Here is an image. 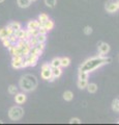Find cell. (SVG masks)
Wrapping results in <instances>:
<instances>
[{
    "mask_svg": "<svg viewBox=\"0 0 119 125\" xmlns=\"http://www.w3.org/2000/svg\"><path fill=\"white\" fill-rule=\"evenodd\" d=\"M84 32H85V34H87V36H89L92 32V28L90 26H86L85 28H84Z\"/></svg>",
    "mask_w": 119,
    "mask_h": 125,
    "instance_id": "d6a6232c",
    "label": "cell"
},
{
    "mask_svg": "<svg viewBox=\"0 0 119 125\" xmlns=\"http://www.w3.org/2000/svg\"><path fill=\"white\" fill-rule=\"evenodd\" d=\"M17 91H18V88L16 87V85L11 84V85L8 87V92H9V94H11V95H16Z\"/></svg>",
    "mask_w": 119,
    "mask_h": 125,
    "instance_id": "83f0119b",
    "label": "cell"
},
{
    "mask_svg": "<svg viewBox=\"0 0 119 125\" xmlns=\"http://www.w3.org/2000/svg\"><path fill=\"white\" fill-rule=\"evenodd\" d=\"M16 49H17L16 44H13V45H11V46L9 47V48H8L9 53L11 54V55H15V53H16Z\"/></svg>",
    "mask_w": 119,
    "mask_h": 125,
    "instance_id": "4dcf8cb0",
    "label": "cell"
},
{
    "mask_svg": "<svg viewBox=\"0 0 119 125\" xmlns=\"http://www.w3.org/2000/svg\"><path fill=\"white\" fill-rule=\"evenodd\" d=\"M88 78V72L80 70L79 71V79H87Z\"/></svg>",
    "mask_w": 119,
    "mask_h": 125,
    "instance_id": "4316f807",
    "label": "cell"
},
{
    "mask_svg": "<svg viewBox=\"0 0 119 125\" xmlns=\"http://www.w3.org/2000/svg\"><path fill=\"white\" fill-rule=\"evenodd\" d=\"M47 20H49V17L47 14H40L38 16V22L40 23V25H43Z\"/></svg>",
    "mask_w": 119,
    "mask_h": 125,
    "instance_id": "ac0fdd59",
    "label": "cell"
},
{
    "mask_svg": "<svg viewBox=\"0 0 119 125\" xmlns=\"http://www.w3.org/2000/svg\"><path fill=\"white\" fill-rule=\"evenodd\" d=\"M23 115H24V109L20 106H13L8 111V117L14 121L20 120Z\"/></svg>",
    "mask_w": 119,
    "mask_h": 125,
    "instance_id": "3957f363",
    "label": "cell"
},
{
    "mask_svg": "<svg viewBox=\"0 0 119 125\" xmlns=\"http://www.w3.org/2000/svg\"><path fill=\"white\" fill-rule=\"evenodd\" d=\"M70 123L71 124H80L81 123V121H80V119H78V118H71V121H70Z\"/></svg>",
    "mask_w": 119,
    "mask_h": 125,
    "instance_id": "e575fe53",
    "label": "cell"
},
{
    "mask_svg": "<svg viewBox=\"0 0 119 125\" xmlns=\"http://www.w3.org/2000/svg\"><path fill=\"white\" fill-rule=\"evenodd\" d=\"M38 31H40V33L41 34H47L48 30L46 29V27L44 25H40V27H38Z\"/></svg>",
    "mask_w": 119,
    "mask_h": 125,
    "instance_id": "1f68e13d",
    "label": "cell"
},
{
    "mask_svg": "<svg viewBox=\"0 0 119 125\" xmlns=\"http://www.w3.org/2000/svg\"><path fill=\"white\" fill-rule=\"evenodd\" d=\"M14 34L18 38V40H25L26 30H24V29H19L18 31H15Z\"/></svg>",
    "mask_w": 119,
    "mask_h": 125,
    "instance_id": "8fae6325",
    "label": "cell"
},
{
    "mask_svg": "<svg viewBox=\"0 0 119 125\" xmlns=\"http://www.w3.org/2000/svg\"><path fill=\"white\" fill-rule=\"evenodd\" d=\"M110 51V46L107 43H99L98 45V52L99 56H106V54Z\"/></svg>",
    "mask_w": 119,
    "mask_h": 125,
    "instance_id": "5b68a950",
    "label": "cell"
},
{
    "mask_svg": "<svg viewBox=\"0 0 119 125\" xmlns=\"http://www.w3.org/2000/svg\"><path fill=\"white\" fill-rule=\"evenodd\" d=\"M31 1H35V0H31Z\"/></svg>",
    "mask_w": 119,
    "mask_h": 125,
    "instance_id": "ab89813d",
    "label": "cell"
},
{
    "mask_svg": "<svg viewBox=\"0 0 119 125\" xmlns=\"http://www.w3.org/2000/svg\"><path fill=\"white\" fill-rule=\"evenodd\" d=\"M117 123H118V124H119V121H118V122H117Z\"/></svg>",
    "mask_w": 119,
    "mask_h": 125,
    "instance_id": "60d3db41",
    "label": "cell"
},
{
    "mask_svg": "<svg viewBox=\"0 0 119 125\" xmlns=\"http://www.w3.org/2000/svg\"><path fill=\"white\" fill-rule=\"evenodd\" d=\"M8 32H7V29L6 27L5 28H0V40H3L5 38H8Z\"/></svg>",
    "mask_w": 119,
    "mask_h": 125,
    "instance_id": "44dd1931",
    "label": "cell"
},
{
    "mask_svg": "<svg viewBox=\"0 0 119 125\" xmlns=\"http://www.w3.org/2000/svg\"><path fill=\"white\" fill-rule=\"evenodd\" d=\"M40 23L38 22V20H32V21H29L28 24H27V29L29 30H33V29H38Z\"/></svg>",
    "mask_w": 119,
    "mask_h": 125,
    "instance_id": "9c48e42d",
    "label": "cell"
},
{
    "mask_svg": "<svg viewBox=\"0 0 119 125\" xmlns=\"http://www.w3.org/2000/svg\"><path fill=\"white\" fill-rule=\"evenodd\" d=\"M2 41V44H3V46L4 47H6V48H9V47L13 45L10 43V41L8 40V38H5V39H3V40H1Z\"/></svg>",
    "mask_w": 119,
    "mask_h": 125,
    "instance_id": "f1b7e54d",
    "label": "cell"
},
{
    "mask_svg": "<svg viewBox=\"0 0 119 125\" xmlns=\"http://www.w3.org/2000/svg\"><path fill=\"white\" fill-rule=\"evenodd\" d=\"M87 90L89 93H95L97 91V85L95 83H89L87 84Z\"/></svg>",
    "mask_w": 119,
    "mask_h": 125,
    "instance_id": "ffe728a7",
    "label": "cell"
},
{
    "mask_svg": "<svg viewBox=\"0 0 119 125\" xmlns=\"http://www.w3.org/2000/svg\"><path fill=\"white\" fill-rule=\"evenodd\" d=\"M50 65H51L52 68H56V67H61V64H60V58L56 57L54 58L51 62H50Z\"/></svg>",
    "mask_w": 119,
    "mask_h": 125,
    "instance_id": "7402d4cb",
    "label": "cell"
},
{
    "mask_svg": "<svg viewBox=\"0 0 119 125\" xmlns=\"http://www.w3.org/2000/svg\"><path fill=\"white\" fill-rule=\"evenodd\" d=\"M116 3H117V7H118V10H119V0H118V1H116Z\"/></svg>",
    "mask_w": 119,
    "mask_h": 125,
    "instance_id": "8d00e7d4",
    "label": "cell"
},
{
    "mask_svg": "<svg viewBox=\"0 0 119 125\" xmlns=\"http://www.w3.org/2000/svg\"><path fill=\"white\" fill-rule=\"evenodd\" d=\"M35 47V48H37V49H40V50H41V51H43V50L45 49V43H37V44L34 46Z\"/></svg>",
    "mask_w": 119,
    "mask_h": 125,
    "instance_id": "836d02e7",
    "label": "cell"
},
{
    "mask_svg": "<svg viewBox=\"0 0 119 125\" xmlns=\"http://www.w3.org/2000/svg\"><path fill=\"white\" fill-rule=\"evenodd\" d=\"M27 43L29 44L30 47H34L38 42H37V40H36V38H35V37H32V38H30L29 40H27Z\"/></svg>",
    "mask_w": 119,
    "mask_h": 125,
    "instance_id": "484cf974",
    "label": "cell"
},
{
    "mask_svg": "<svg viewBox=\"0 0 119 125\" xmlns=\"http://www.w3.org/2000/svg\"><path fill=\"white\" fill-rule=\"evenodd\" d=\"M25 57H26L25 60L27 61V62H28V65H29V66H32V67L36 66L37 61H38V56L36 55V54L28 53V55H27V56H25Z\"/></svg>",
    "mask_w": 119,
    "mask_h": 125,
    "instance_id": "8992f818",
    "label": "cell"
},
{
    "mask_svg": "<svg viewBox=\"0 0 119 125\" xmlns=\"http://www.w3.org/2000/svg\"><path fill=\"white\" fill-rule=\"evenodd\" d=\"M35 38H36V40H37L38 43H45L46 40H47V37H46V34H41V33H38Z\"/></svg>",
    "mask_w": 119,
    "mask_h": 125,
    "instance_id": "d4e9b609",
    "label": "cell"
},
{
    "mask_svg": "<svg viewBox=\"0 0 119 125\" xmlns=\"http://www.w3.org/2000/svg\"><path fill=\"white\" fill-rule=\"evenodd\" d=\"M23 61H24V57L21 55H13V62H11V66L15 69H20L22 68V64Z\"/></svg>",
    "mask_w": 119,
    "mask_h": 125,
    "instance_id": "277c9868",
    "label": "cell"
},
{
    "mask_svg": "<svg viewBox=\"0 0 119 125\" xmlns=\"http://www.w3.org/2000/svg\"><path fill=\"white\" fill-rule=\"evenodd\" d=\"M112 62V58L111 57H107V56H96V57H92L90 60H87L84 64L81 66L80 70H83V71L86 72H91L93 70L97 69L99 67H102L103 65L106 64H110Z\"/></svg>",
    "mask_w": 119,
    "mask_h": 125,
    "instance_id": "6da1fadb",
    "label": "cell"
},
{
    "mask_svg": "<svg viewBox=\"0 0 119 125\" xmlns=\"http://www.w3.org/2000/svg\"><path fill=\"white\" fill-rule=\"evenodd\" d=\"M72 98H74V94H72V92L71 91H65L64 94H63V99L66 100V101H71L72 100Z\"/></svg>",
    "mask_w": 119,
    "mask_h": 125,
    "instance_id": "9a60e30c",
    "label": "cell"
},
{
    "mask_svg": "<svg viewBox=\"0 0 119 125\" xmlns=\"http://www.w3.org/2000/svg\"><path fill=\"white\" fill-rule=\"evenodd\" d=\"M43 25L46 27V29H47L48 31L52 30L53 28H54V22H53L52 20H50V19H49V20H47V21H46V22L44 23Z\"/></svg>",
    "mask_w": 119,
    "mask_h": 125,
    "instance_id": "5bb4252c",
    "label": "cell"
},
{
    "mask_svg": "<svg viewBox=\"0 0 119 125\" xmlns=\"http://www.w3.org/2000/svg\"><path fill=\"white\" fill-rule=\"evenodd\" d=\"M112 108L115 112H119V96L116 97L112 102Z\"/></svg>",
    "mask_w": 119,
    "mask_h": 125,
    "instance_id": "e0dca14e",
    "label": "cell"
},
{
    "mask_svg": "<svg viewBox=\"0 0 119 125\" xmlns=\"http://www.w3.org/2000/svg\"><path fill=\"white\" fill-rule=\"evenodd\" d=\"M45 4L53 9V7H55L56 4H57V0H45Z\"/></svg>",
    "mask_w": 119,
    "mask_h": 125,
    "instance_id": "cb8c5ba5",
    "label": "cell"
},
{
    "mask_svg": "<svg viewBox=\"0 0 119 125\" xmlns=\"http://www.w3.org/2000/svg\"><path fill=\"white\" fill-rule=\"evenodd\" d=\"M8 40L10 41L11 44H16V43L18 42V38L13 33V34H10V36H8Z\"/></svg>",
    "mask_w": 119,
    "mask_h": 125,
    "instance_id": "f546056e",
    "label": "cell"
},
{
    "mask_svg": "<svg viewBox=\"0 0 119 125\" xmlns=\"http://www.w3.org/2000/svg\"><path fill=\"white\" fill-rule=\"evenodd\" d=\"M15 101H16V103H18V104L24 103L26 101V95L24 93H18V94H16V96H15Z\"/></svg>",
    "mask_w": 119,
    "mask_h": 125,
    "instance_id": "ba28073f",
    "label": "cell"
},
{
    "mask_svg": "<svg viewBox=\"0 0 119 125\" xmlns=\"http://www.w3.org/2000/svg\"><path fill=\"white\" fill-rule=\"evenodd\" d=\"M51 72H52V76L53 77H59L61 75V73H62V70H61L60 67H56V68H52L51 67Z\"/></svg>",
    "mask_w": 119,
    "mask_h": 125,
    "instance_id": "4fadbf2b",
    "label": "cell"
},
{
    "mask_svg": "<svg viewBox=\"0 0 119 125\" xmlns=\"http://www.w3.org/2000/svg\"><path fill=\"white\" fill-rule=\"evenodd\" d=\"M40 76H41V78H43V79H46V80H48L49 78L52 76L51 68H50V69H45V70H41Z\"/></svg>",
    "mask_w": 119,
    "mask_h": 125,
    "instance_id": "30bf717a",
    "label": "cell"
},
{
    "mask_svg": "<svg viewBox=\"0 0 119 125\" xmlns=\"http://www.w3.org/2000/svg\"><path fill=\"white\" fill-rule=\"evenodd\" d=\"M1 123H2V121H1V120H0V124H1Z\"/></svg>",
    "mask_w": 119,
    "mask_h": 125,
    "instance_id": "f35d334b",
    "label": "cell"
},
{
    "mask_svg": "<svg viewBox=\"0 0 119 125\" xmlns=\"http://www.w3.org/2000/svg\"><path fill=\"white\" fill-rule=\"evenodd\" d=\"M37 87V79L32 74H26L20 80V88L24 92H31Z\"/></svg>",
    "mask_w": 119,
    "mask_h": 125,
    "instance_id": "7a4b0ae2",
    "label": "cell"
},
{
    "mask_svg": "<svg viewBox=\"0 0 119 125\" xmlns=\"http://www.w3.org/2000/svg\"><path fill=\"white\" fill-rule=\"evenodd\" d=\"M18 2V5L22 7V9H26V7H28L30 4H31V0H17Z\"/></svg>",
    "mask_w": 119,
    "mask_h": 125,
    "instance_id": "7c38bea8",
    "label": "cell"
},
{
    "mask_svg": "<svg viewBox=\"0 0 119 125\" xmlns=\"http://www.w3.org/2000/svg\"><path fill=\"white\" fill-rule=\"evenodd\" d=\"M51 68V65H49L48 62L47 64H44L43 66H41V70H45V69H50Z\"/></svg>",
    "mask_w": 119,
    "mask_h": 125,
    "instance_id": "d590c367",
    "label": "cell"
},
{
    "mask_svg": "<svg viewBox=\"0 0 119 125\" xmlns=\"http://www.w3.org/2000/svg\"><path fill=\"white\" fill-rule=\"evenodd\" d=\"M78 88L79 89H81V90H83V89H85V88H87V84H88V83H87V79H79L78 80Z\"/></svg>",
    "mask_w": 119,
    "mask_h": 125,
    "instance_id": "2e32d148",
    "label": "cell"
},
{
    "mask_svg": "<svg viewBox=\"0 0 119 125\" xmlns=\"http://www.w3.org/2000/svg\"><path fill=\"white\" fill-rule=\"evenodd\" d=\"M60 64H61V67H67L71 64V60L68 57H62L60 58Z\"/></svg>",
    "mask_w": 119,
    "mask_h": 125,
    "instance_id": "603a6c76",
    "label": "cell"
},
{
    "mask_svg": "<svg viewBox=\"0 0 119 125\" xmlns=\"http://www.w3.org/2000/svg\"><path fill=\"white\" fill-rule=\"evenodd\" d=\"M105 9H106V10L108 11V13H111V14L116 13L117 10H118V7H117V3L115 2V1H109V2L106 4Z\"/></svg>",
    "mask_w": 119,
    "mask_h": 125,
    "instance_id": "52a82bcc",
    "label": "cell"
},
{
    "mask_svg": "<svg viewBox=\"0 0 119 125\" xmlns=\"http://www.w3.org/2000/svg\"><path fill=\"white\" fill-rule=\"evenodd\" d=\"M3 1H4V0H0V3H1V2H3Z\"/></svg>",
    "mask_w": 119,
    "mask_h": 125,
    "instance_id": "74e56055",
    "label": "cell"
},
{
    "mask_svg": "<svg viewBox=\"0 0 119 125\" xmlns=\"http://www.w3.org/2000/svg\"><path fill=\"white\" fill-rule=\"evenodd\" d=\"M9 26H10V28L14 30V32L15 31H18L19 29H21V24L19 22H11Z\"/></svg>",
    "mask_w": 119,
    "mask_h": 125,
    "instance_id": "d6986e66",
    "label": "cell"
}]
</instances>
